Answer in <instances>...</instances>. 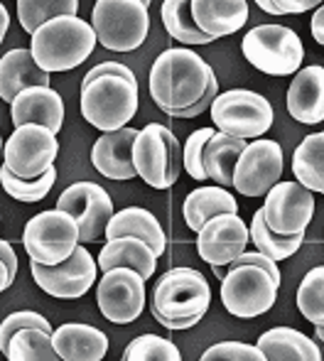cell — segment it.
Here are the masks:
<instances>
[{
  "label": "cell",
  "mask_w": 324,
  "mask_h": 361,
  "mask_svg": "<svg viewBox=\"0 0 324 361\" xmlns=\"http://www.w3.org/2000/svg\"><path fill=\"white\" fill-rule=\"evenodd\" d=\"M214 69L189 47H170L150 67V96L162 114L175 118L206 94Z\"/></svg>",
  "instance_id": "obj_1"
},
{
  "label": "cell",
  "mask_w": 324,
  "mask_h": 361,
  "mask_svg": "<svg viewBox=\"0 0 324 361\" xmlns=\"http://www.w3.org/2000/svg\"><path fill=\"white\" fill-rule=\"evenodd\" d=\"M91 23L74 18H54L44 23L30 39V52L42 72H72L91 57L96 47Z\"/></svg>",
  "instance_id": "obj_2"
},
{
  "label": "cell",
  "mask_w": 324,
  "mask_h": 361,
  "mask_svg": "<svg viewBox=\"0 0 324 361\" xmlns=\"http://www.w3.org/2000/svg\"><path fill=\"white\" fill-rule=\"evenodd\" d=\"M138 114V81L123 76H99L81 84V116L101 133H113Z\"/></svg>",
  "instance_id": "obj_3"
},
{
  "label": "cell",
  "mask_w": 324,
  "mask_h": 361,
  "mask_svg": "<svg viewBox=\"0 0 324 361\" xmlns=\"http://www.w3.org/2000/svg\"><path fill=\"white\" fill-rule=\"evenodd\" d=\"M148 0H99L91 10V27L104 49L133 52L150 32Z\"/></svg>",
  "instance_id": "obj_4"
},
{
  "label": "cell",
  "mask_w": 324,
  "mask_h": 361,
  "mask_svg": "<svg viewBox=\"0 0 324 361\" xmlns=\"http://www.w3.org/2000/svg\"><path fill=\"white\" fill-rule=\"evenodd\" d=\"M241 52L251 67L270 76L297 74L305 62V44L300 35L285 25H258L248 30Z\"/></svg>",
  "instance_id": "obj_5"
},
{
  "label": "cell",
  "mask_w": 324,
  "mask_h": 361,
  "mask_svg": "<svg viewBox=\"0 0 324 361\" xmlns=\"http://www.w3.org/2000/svg\"><path fill=\"white\" fill-rule=\"evenodd\" d=\"M211 121L214 128L224 135L241 140H258L273 126V106L266 96L251 89L221 91L211 104Z\"/></svg>",
  "instance_id": "obj_6"
},
{
  "label": "cell",
  "mask_w": 324,
  "mask_h": 361,
  "mask_svg": "<svg viewBox=\"0 0 324 361\" xmlns=\"http://www.w3.org/2000/svg\"><path fill=\"white\" fill-rule=\"evenodd\" d=\"M133 167L153 190H170L182 172V145L167 126L148 123L133 143Z\"/></svg>",
  "instance_id": "obj_7"
},
{
  "label": "cell",
  "mask_w": 324,
  "mask_h": 361,
  "mask_svg": "<svg viewBox=\"0 0 324 361\" xmlns=\"http://www.w3.org/2000/svg\"><path fill=\"white\" fill-rule=\"evenodd\" d=\"M23 246L32 263H39V266H59L67 258H72L77 246H81L79 224L67 212L44 209L25 224Z\"/></svg>",
  "instance_id": "obj_8"
},
{
  "label": "cell",
  "mask_w": 324,
  "mask_h": 361,
  "mask_svg": "<svg viewBox=\"0 0 324 361\" xmlns=\"http://www.w3.org/2000/svg\"><path fill=\"white\" fill-rule=\"evenodd\" d=\"M211 305V288L194 268H172L158 281L153 293V307L170 319L204 317Z\"/></svg>",
  "instance_id": "obj_9"
},
{
  "label": "cell",
  "mask_w": 324,
  "mask_h": 361,
  "mask_svg": "<svg viewBox=\"0 0 324 361\" xmlns=\"http://www.w3.org/2000/svg\"><path fill=\"white\" fill-rule=\"evenodd\" d=\"M59 155L57 135L44 126L27 123L23 128H15L13 135L5 140L3 150V167H8L10 175L20 180H37Z\"/></svg>",
  "instance_id": "obj_10"
},
{
  "label": "cell",
  "mask_w": 324,
  "mask_h": 361,
  "mask_svg": "<svg viewBox=\"0 0 324 361\" xmlns=\"http://www.w3.org/2000/svg\"><path fill=\"white\" fill-rule=\"evenodd\" d=\"M278 300V283L266 271L253 266L234 268L221 281V302L226 312L241 319L266 314Z\"/></svg>",
  "instance_id": "obj_11"
},
{
  "label": "cell",
  "mask_w": 324,
  "mask_h": 361,
  "mask_svg": "<svg viewBox=\"0 0 324 361\" xmlns=\"http://www.w3.org/2000/svg\"><path fill=\"white\" fill-rule=\"evenodd\" d=\"M54 209L67 212L79 224V243H91L106 233V226L113 219V200L96 182H74L59 195Z\"/></svg>",
  "instance_id": "obj_12"
},
{
  "label": "cell",
  "mask_w": 324,
  "mask_h": 361,
  "mask_svg": "<svg viewBox=\"0 0 324 361\" xmlns=\"http://www.w3.org/2000/svg\"><path fill=\"white\" fill-rule=\"evenodd\" d=\"M96 302L108 322L130 324L143 314L145 307V281L130 268L106 271L96 283Z\"/></svg>",
  "instance_id": "obj_13"
},
{
  "label": "cell",
  "mask_w": 324,
  "mask_h": 361,
  "mask_svg": "<svg viewBox=\"0 0 324 361\" xmlns=\"http://www.w3.org/2000/svg\"><path fill=\"white\" fill-rule=\"evenodd\" d=\"M261 209L270 231L295 236L305 233L315 216V195L300 182H278L266 195V204Z\"/></svg>",
  "instance_id": "obj_14"
},
{
  "label": "cell",
  "mask_w": 324,
  "mask_h": 361,
  "mask_svg": "<svg viewBox=\"0 0 324 361\" xmlns=\"http://www.w3.org/2000/svg\"><path fill=\"white\" fill-rule=\"evenodd\" d=\"M282 147L275 140L258 138L246 145L234 167V187L243 197H266L280 182Z\"/></svg>",
  "instance_id": "obj_15"
},
{
  "label": "cell",
  "mask_w": 324,
  "mask_h": 361,
  "mask_svg": "<svg viewBox=\"0 0 324 361\" xmlns=\"http://www.w3.org/2000/svg\"><path fill=\"white\" fill-rule=\"evenodd\" d=\"M99 263L94 261L84 246H77L72 258H67L59 266H39L32 263V278L39 290L57 300H79L84 298L96 283Z\"/></svg>",
  "instance_id": "obj_16"
},
{
  "label": "cell",
  "mask_w": 324,
  "mask_h": 361,
  "mask_svg": "<svg viewBox=\"0 0 324 361\" xmlns=\"http://www.w3.org/2000/svg\"><path fill=\"white\" fill-rule=\"evenodd\" d=\"M248 241H251V233L241 214H219L209 219L197 233V253L211 268H224L234 263L241 253H246Z\"/></svg>",
  "instance_id": "obj_17"
},
{
  "label": "cell",
  "mask_w": 324,
  "mask_h": 361,
  "mask_svg": "<svg viewBox=\"0 0 324 361\" xmlns=\"http://www.w3.org/2000/svg\"><path fill=\"white\" fill-rule=\"evenodd\" d=\"M10 118L15 128L35 123L57 135L64 128V101L52 86H32L15 96L10 104Z\"/></svg>",
  "instance_id": "obj_18"
},
{
  "label": "cell",
  "mask_w": 324,
  "mask_h": 361,
  "mask_svg": "<svg viewBox=\"0 0 324 361\" xmlns=\"http://www.w3.org/2000/svg\"><path fill=\"white\" fill-rule=\"evenodd\" d=\"M135 138H138V130L130 126L113 130V133H101V138L91 147V165L96 167V172L116 182L138 177L133 167Z\"/></svg>",
  "instance_id": "obj_19"
},
{
  "label": "cell",
  "mask_w": 324,
  "mask_h": 361,
  "mask_svg": "<svg viewBox=\"0 0 324 361\" xmlns=\"http://www.w3.org/2000/svg\"><path fill=\"white\" fill-rule=\"evenodd\" d=\"M287 111L302 126L324 121V67H302L287 86Z\"/></svg>",
  "instance_id": "obj_20"
},
{
  "label": "cell",
  "mask_w": 324,
  "mask_h": 361,
  "mask_svg": "<svg viewBox=\"0 0 324 361\" xmlns=\"http://www.w3.org/2000/svg\"><path fill=\"white\" fill-rule=\"evenodd\" d=\"M52 344L62 361H104L108 354V337L84 322H64L52 332Z\"/></svg>",
  "instance_id": "obj_21"
},
{
  "label": "cell",
  "mask_w": 324,
  "mask_h": 361,
  "mask_svg": "<svg viewBox=\"0 0 324 361\" xmlns=\"http://www.w3.org/2000/svg\"><path fill=\"white\" fill-rule=\"evenodd\" d=\"M189 5L197 27L211 39L229 37L248 23L246 0H192Z\"/></svg>",
  "instance_id": "obj_22"
},
{
  "label": "cell",
  "mask_w": 324,
  "mask_h": 361,
  "mask_svg": "<svg viewBox=\"0 0 324 361\" xmlns=\"http://www.w3.org/2000/svg\"><path fill=\"white\" fill-rule=\"evenodd\" d=\"M32 86H49V74L35 62L30 47H15L0 57V99L13 104L15 96Z\"/></svg>",
  "instance_id": "obj_23"
},
{
  "label": "cell",
  "mask_w": 324,
  "mask_h": 361,
  "mask_svg": "<svg viewBox=\"0 0 324 361\" xmlns=\"http://www.w3.org/2000/svg\"><path fill=\"white\" fill-rule=\"evenodd\" d=\"M106 241L111 238H140L143 243H148L153 248L155 256H162L167 248V238L165 231H162V224L158 221V216L153 212L143 209V207H125V209L116 212L113 219L106 226Z\"/></svg>",
  "instance_id": "obj_24"
},
{
  "label": "cell",
  "mask_w": 324,
  "mask_h": 361,
  "mask_svg": "<svg viewBox=\"0 0 324 361\" xmlns=\"http://www.w3.org/2000/svg\"><path fill=\"white\" fill-rule=\"evenodd\" d=\"M256 347L266 354V361H322L315 337L292 327H273L258 337Z\"/></svg>",
  "instance_id": "obj_25"
},
{
  "label": "cell",
  "mask_w": 324,
  "mask_h": 361,
  "mask_svg": "<svg viewBox=\"0 0 324 361\" xmlns=\"http://www.w3.org/2000/svg\"><path fill=\"white\" fill-rule=\"evenodd\" d=\"M99 268L101 271H113V268H130V271L140 273L143 281H150L155 276V266H158V256L148 243L140 238H111L104 243L99 253Z\"/></svg>",
  "instance_id": "obj_26"
},
{
  "label": "cell",
  "mask_w": 324,
  "mask_h": 361,
  "mask_svg": "<svg viewBox=\"0 0 324 361\" xmlns=\"http://www.w3.org/2000/svg\"><path fill=\"white\" fill-rule=\"evenodd\" d=\"M182 214H185L187 226L199 233L209 219L219 214H239V204H236V197L224 187L201 185L187 195L185 204H182Z\"/></svg>",
  "instance_id": "obj_27"
},
{
  "label": "cell",
  "mask_w": 324,
  "mask_h": 361,
  "mask_svg": "<svg viewBox=\"0 0 324 361\" xmlns=\"http://www.w3.org/2000/svg\"><path fill=\"white\" fill-rule=\"evenodd\" d=\"M246 140L231 138L216 130L214 138L204 147V170L206 177L211 182H216L219 187H234V167L239 162L241 152L246 150Z\"/></svg>",
  "instance_id": "obj_28"
},
{
  "label": "cell",
  "mask_w": 324,
  "mask_h": 361,
  "mask_svg": "<svg viewBox=\"0 0 324 361\" xmlns=\"http://www.w3.org/2000/svg\"><path fill=\"white\" fill-rule=\"evenodd\" d=\"M292 172L310 192L324 195V130L310 133L292 152Z\"/></svg>",
  "instance_id": "obj_29"
},
{
  "label": "cell",
  "mask_w": 324,
  "mask_h": 361,
  "mask_svg": "<svg viewBox=\"0 0 324 361\" xmlns=\"http://www.w3.org/2000/svg\"><path fill=\"white\" fill-rule=\"evenodd\" d=\"M160 18L165 25L167 35L177 42L187 44V47H197V44H209L214 39L204 35L197 27L194 18H192V5L185 0H165L160 8Z\"/></svg>",
  "instance_id": "obj_30"
},
{
  "label": "cell",
  "mask_w": 324,
  "mask_h": 361,
  "mask_svg": "<svg viewBox=\"0 0 324 361\" xmlns=\"http://www.w3.org/2000/svg\"><path fill=\"white\" fill-rule=\"evenodd\" d=\"M248 233H251V241H253V246H256V251L263 253V256H268L275 263L295 256V253L300 251L302 241H305V233L280 236V233L270 231L268 224H266V219H263V209H258L256 214H253V221H251Z\"/></svg>",
  "instance_id": "obj_31"
},
{
  "label": "cell",
  "mask_w": 324,
  "mask_h": 361,
  "mask_svg": "<svg viewBox=\"0 0 324 361\" xmlns=\"http://www.w3.org/2000/svg\"><path fill=\"white\" fill-rule=\"evenodd\" d=\"M77 13L79 0H18V20L30 37L49 20L74 18Z\"/></svg>",
  "instance_id": "obj_32"
},
{
  "label": "cell",
  "mask_w": 324,
  "mask_h": 361,
  "mask_svg": "<svg viewBox=\"0 0 324 361\" xmlns=\"http://www.w3.org/2000/svg\"><path fill=\"white\" fill-rule=\"evenodd\" d=\"M8 361H62L54 352L52 334L42 329H23L10 339Z\"/></svg>",
  "instance_id": "obj_33"
},
{
  "label": "cell",
  "mask_w": 324,
  "mask_h": 361,
  "mask_svg": "<svg viewBox=\"0 0 324 361\" xmlns=\"http://www.w3.org/2000/svg\"><path fill=\"white\" fill-rule=\"evenodd\" d=\"M54 182H57V167H49L37 180H20V177L10 175L8 167L0 165V185H3V192L8 197H13V200L23 202V204H37V202H42L52 192Z\"/></svg>",
  "instance_id": "obj_34"
},
{
  "label": "cell",
  "mask_w": 324,
  "mask_h": 361,
  "mask_svg": "<svg viewBox=\"0 0 324 361\" xmlns=\"http://www.w3.org/2000/svg\"><path fill=\"white\" fill-rule=\"evenodd\" d=\"M297 310L307 322L324 327V266H317L302 278L297 288Z\"/></svg>",
  "instance_id": "obj_35"
},
{
  "label": "cell",
  "mask_w": 324,
  "mask_h": 361,
  "mask_svg": "<svg viewBox=\"0 0 324 361\" xmlns=\"http://www.w3.org/2000/svg\"><path fill=\"white\" fill-rule=\"evenodd\" d=\"M120 361H182V354L175 342L160 334H140L128 342Z\"/></svg>",
  "instance_id": "obj_36"
},
{
  "label": "cell",
  "mask_w": 324,
  "mask_h": 361,
  "mask_svg": "<svg viewBox=\"0 0 324 361\" xmlns=\"http://www.w3.org/2000/svg\"><path fill=\"white\" fill-rule=\"evenodd\" d=\"M214 133H216L214 126H206V128L194 130V133L185 140V145H182V167H185L187 175L197 182L209 180L204 170V147L214 138Z\"/></svg>",
  "instance_id": "obj_37"
},
{
  "label": "cell",
  "mask_w": 324,
  "mask_h": 361,
  "mask_svg": "<svg viewBox=\"0 0 324 361\" xmlns=\"http://www.w3.org/2000/svg\"><path fill=\"white\" fill-rule=\"evenodd\" d=\"M23 329H42V332L52 334V324L44 314L35 312V310H20V312H10L8 317L0 322V352L8 354L10 339Z\"/></svg>",
  "instance_id": "obj_38"
},
{
  "label": "cell",
  "mask_w": 324,
  "mask_h": 361,
  "mask_svg": "<svg viewBox=\"0 0 324 361\" xmlns=\"http://www.w3.org/2000/svg\"><path fill=\"white\" fill-rule=\"evenodd\" d=\"M199 361H266V354L256 344L246 342H219L211 344Z\"/></svg>",
  "instance_id": "obj_39"
},
{
  "label": "cell",
  "mask_w": 324,
  "mask_h": 361,
  "mask_svg": "<svg viewBox=\"0 0 324 361\" xmlns=\"http://www.w3.org/2000/svg\"><path fill=\"white\" fill-rule=\"evenodd\" d=\"M241 266H253V268H261V271H266L268 276L273 278V281L278 283V288H280V281H282V276H280V266H278L275 261H270L268 256H263V253H258V251H246V253H241L239 258H236L234 263H229V271H234V268H241Z\"/></svg>",
  "instance_id": "obj_40"
},
{
  "label": "cell",
  "mask_w": 324,
  "mask_h": 361,
  "mask_svg": "<svg viewBox=\"0 0 324 361\" xmlns=\"http://www.w3.org/2000/svg\"><path fill=\"white\" fill-rule=\"evenodd\" d=\"M258 8L270 15H300L312 8H320L317 0H258Z\"/></svg>",
  "instance_id": "obj_41"
},
{
  "label": "cell",
  "mask_w": 324,
  "mask_h": 361,
  "mask_svg": "<svg viewBox=\"0 0 324 361\" xmlns=\"http://www.w3.org/2000/svg\"><path fill=\"white\" fill-rule=\"evenodd\" d=\"M108 74L123 76V79H128V81H138V79H135V74H133V69L125 67V64H120V62H101V64H96V67H91L89 72H86L81 84H89V81L99 79V76H108Z\"/></svg>",
  "instance_id": "obj_42"
},
{
  "label": "cell",
  "mask_w": 324,
  "mask_h": 361,
  "mask_svg": "<svg viewBox=\"0 0 324 361\" xmlns=\"http://www.w3.org/2000/svg\"><path fill=\"white\" fill-rule=\"evenodd\" d=\"M219 96V81H216V76L209 81V89H206V94L201 96L199 101H197L192 109H187V111H180V114L175 116V118H197V116H201L206 109H211V104H214V99Z\"/></svg>",
  "instance_id": "obj_43"
},
{
  "label": "cell",
  "mask_w": 324,
  "mask_h": 361,
  "mask_svg": "<svg viewBox=\"0 0 324 361\" xmlns=\"http://www.w3.org/2000/svg\"><path fill=\"white\" fill-rule=\"evenodd\" d=\"M150 310H153V317L158 319V322L162 324L165 329H189V327H194V324H199L201 322V314H197V317H185V319H170V317H165V314H160L158 310L150 305Z\"/></svg>",
  "instance_id": "obj_44"
},
{
  "label": "cell",
  "mask_w": 324,
  "mask_h": 361,
  "mask_svg": "<svg viewBox=\"0 0 324 361\" xmlns=\"http://www.w3.org/2000/svg\"><path fill=\"white\" fill-rule=\"evenodd\" d=\"M0 261L8 268L10 281H15V276H18V253H15V248L10 246V241H5V238H0Z\"/></svg>",
  "instance_id": "obj_45"
},
{
  "label": "cell",
  "mask_w": 324,
  "mask_h": 361,
  "mask_svg": "<svg viewBox=\"0 0 324 361\" xmlns=\"http://www.w3.org/2000/svg\"><path fill=\"white\" fill-rule=\"evenodd\" d=\"M310 30H312V37H315V42L324 47V5H320V8L315 10V15H312V23H310Z\"/></svg>",
  "instance_id": "obj_46"
},
{
  "label": "cell",
  "mask_w": 324,
  "mask_h": 361,
  "mask_svg": "<svg viewBox=\"0 0 324 361\" xmlns=\"http://www.w3.org/2000/svg\"><path fill=\"white\" fill-rule=\"evenodd\" d=\"M8 27H10V13L3 3H0V44H3L5 35H8Z\"/></svg>",
  "instance_id": "obj_47"
},
{
  "label": "cell",
  "mask_w": 324,
  "mask_h": 361,
  "mask_svg": "<svg viewBox=\"0 0 324 361\" xmlns=\"http://www.w3.org/2000/svg\"><path fill=\"white\" fill-rule=\"evenodd\" d=\"M10 286H13V281H10V276H8V268H5V263L0 261V293H5Z\"/></svg>",
  "instance_id": "obj_48"
},
{
  "label": "cell",
  "mask_w": 324,
  "mask_h": 361,
  "mask_svg": "<svg viewBox=\"0 0 324 361\" xmlns=\"http://www.w3.org/2000/svg\"><path fill=\"white\" fill-rule=\"evenodd\" d=\"M315 339L324 344V327H315Z\"/></svg>",
  "instance_id": "obj_49"
},
{
  "label": "cell",
  "mask_w": 324,
  "mask_h": 361,
  "mask_svg": "<svg viewBox=\"0 0 324 361\" xmlns=\"http://www.w3.org/2000/svg\"><path fill=\"white\" fill-rule=\"evenodd\" d=\"M214 273L221 278V281H224V268H221V266H214Z\"/></svg>",
  "instance_id": "obj_50"
},
{
  "label": "cell",
  "mask_w": 324,
  "mask_h": 361,
  "mask_svg": "<svg viewBox=\"0 0 324 361\" xmlns=\"http://www.w3.org/2000/svg\"><path fill=\"white\" fill-rule=\"evenodd\" d=\"M3 150H5V143H3V135H0V165H3Z\"/></svg>",
  "instance_id": "obj_51"
},
{
  "label": "cell",
  "mask_w": 324,
  "mask_h": 361,
  "mask_svg": "<svg viewBox=\"0 0 324 361\" xmlns=\"http://www.w3.org/2000/svg\"><path fill=\"white\" fill-rule=\"evenodd\" d=\"M317 344H320V354H322V361H324V344L322 342H317Z\"/></svg>",
  "instance_id": "obj_52"
}]
</instances>
